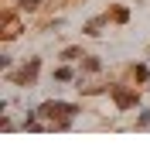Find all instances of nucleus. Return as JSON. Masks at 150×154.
<instances>
[{
    "instance_id": "1",
    "label": "nucleus",
    "mask_w": 150,
    "mask_h": 154,
    "mask_svg": "<svg viewBox=\"0 0 150 154\" xmlns=\"http://www.w3.org/2000/svg\"><path fill=\"white\" fill-rule=\"evenodd\" d=\"M75 113H78V106H72V103H58V99H48V103H41V110H38V116H45V120L55 123L58 130H65V127L72 123Z\"/></svg>"
},
{
    "instance_id": "2",
    "label": "nucleus",
    "mask_w": 150,
    "mask_h": 154,
    "mask_svg": "<svg viewBox=\"0 0 150 154\" xmlns=\"http://www.w3.org/2000/svg\"><path fill=\"white\" fill-rule=\"evenodd\" d=\"M38 69H41V62H38V58H31L28 65H24L21 72H14L10 79H14L17 86H34V79H38Z\"/></svg>"
},
{
    "instance_id": "3",
    "label": "nucleus",
    "mask_w": 150,
    "mask_h": 154,
    "mask_svg": "<svg viewBox=\"0 0 150 154\" xmlns=\"http://www.w3.org/2000/svg\"><path fill=\"white\" fill-rule=\"evenodd\" d=\"M109 93H113V99H116L119 110H130V106H137V93H130V89H123V86H109Z\"/></svg>"
},
{
    "instance_id": "4",
    "label": "nucleus",
    "mask_w": 150,
    "mask_h": 154,
    "mask_svg": "<svg viewBox=\"0 0 150 154\" xmlns=\"http://www.w3.org/2000/svg\"><path fill=\"white\" fill-rule=\"evenodd\" d=\"M17 31H21L17 17L14 14H4V38H17Z\"/></svg>"
},
{
    "instance_id": "5",
    "label": "nucleus",
    "mask_w": 150,
    "mask_h": 154,
    "mask_svg": "<svg viewBox=\"0 0 150 154\" xmlns=\"http://www.w3.org/2000/svg\"><path fill=\"white\" fill-rule=\"evenodd\" d=\"M106 21H109V17H92V21L85 24V34H92V38H99V34H102V28H106Z\"/></svg>"
},
{
    "instance_id": "6",
    "label": "nucleus",
    "mask_w": 150,
    "mask_h": 154,
    "mask_svg": "<svg viewBox=\"0 0 150 154\" xmlns=\"http://www.w3.org/2000/svg\"><path fill=\"white\" fill-rule=\"evenodd\" d=\"M82 69H85V72H99L102 65H99V58H96V55H85V62H82Z\"/></svg>"
},
{
    "instance_id": "7",
    "label": "nucleus",
    "mask_w": 150,
    "mask_h": 154,
    "mask_svg": "<svg viewBox=\"0 0 150 154\" xmlns=\"http://www.w3.org/2000/svg\"><path fill=\"white\" fill-rule=\"evenodd\" d=\"M113 21H116V24H126L130 21V11H126V7H116V11H113Z\"/></svg>"
},
{
    "instance_id": "8",
    "label": "nucleus",
    "mask_w": 150,
    "mask_h": 154,
    "mask_svg": "<svg viewBox=\"0 0 150 154\" xmlns=\"http://www.w3.org/2000/svg\"><path fill=\"white\" fill-rule=\"evenodd\" d=\"M61 58H65V62H75V58H85V55H82V48H65Z\"/></svg>"
},
{
    "instance_id": "9",
    "label": "nucleus",
    "mask_w": 150,
    "mask_h": 154,
    "mask_svg": "<svg viewBox=\"0 0 150 154\" xmlns=\"http://www.w3.org/2000/svg\"><path fill=\"white\" fill-rule=\"evenodd\" d=\"M41 0H21V11H38Z\"/></svg>"
},
{
    "instance_id": "10",
    "label": "nucleus",
    "mask_w": 150,
    "mask_h": 154,
    "mask_svg": "<svg viewBox=\"0 0 150 154\" xmlns=\"http://www.w3.org/2000/svg\"><path fill=\"white\" fill-rule=\"evenodd\" d=\"M55 79H58V82H68V79H72V69H58Z\"/></svg>"
},
{
    "instance_id": "11",
    "label": "nucleus",
    "mask_w": 150,
    "mask_h": 154,
    "mask_svg": "<svg viewBox=\"0 0 150 154\" xmlns=\"http://www.w3.org/2000/svg\"><path fill=\"white\" fill-rule=\"evenodd\" d=\"M147 75H150V72H147V65H137V82H143Z\"/></svg>"
}]
</instances>
